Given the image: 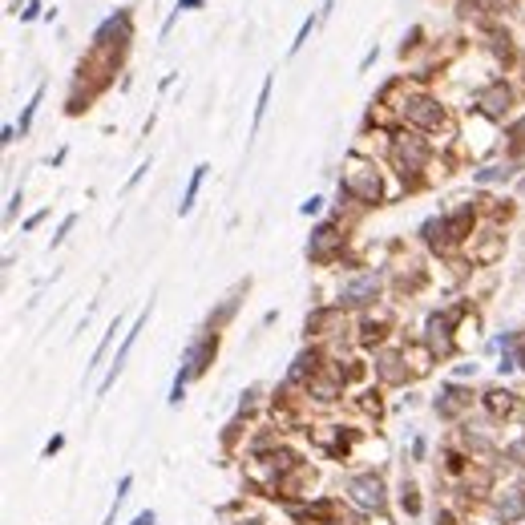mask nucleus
I'll use <instances>...</instances> for the list:
<instances>
[{
	"instance_id": "nucleus-1",
	"label": "nucleus",
	"mask_w": 525,
	"mask_h": 525,
	"mask_svg": "<svg viewBox=\"0 0 525 525\" xmlns=\"http://www.w3.org/2000/svg\"><path fill=\"white\" fill-rule=\"evenodd\" d=\"M352 497H356V505H364V509H380L384 505V485L376 477H356L352 481Z\"/></svg>"
},
{
	"instance_id": "nucleus-2",
	"label": "nucleus",
	"mask_w": 525,
	"mask_h": 525,
	"mask_svg": "<svg viewBox=\"0 0 525 525\" xmlns=\"http://www.w3.org/2000/svg\"><path fill=\"white\" fill-rule=\"evenodd\" d=\"M348 186H352V190L364 198V202H376V198H380V178H376L368 166H356V170H352V174H348Z\"/></svg>"
},
{
	"instance_id": "nucleus-3",
	"label": "nucleus",
	"mask_w": 525,
	"mask_h": 525,
	"mask_svg": "<svg viewBox=\"0 0 525 525\" xmlns=\"http://www.w3.org/2000/svg\"><path fill=\"white\" fill-rule=\"evenodd\" d=\"M404 114H408V121H412V125H436V121H441V105H436V101H429V97H412Z\"/></svg>"
},
{
	"instance_id": "nucleus-4",
	"label": "nucleus",
	"mask_w": 525,
	"mask_h": 525,
	"mask_svg": "<svg viewBox=\"0 0 525 525\" xmlns=\"http://www.w3.org/2000/svg\"><path fill=\"white\" fill-rule=\"evenodd\" d=\"M376 291H380V275H364V279H356V283L344 287L339 299H344V303H368Z\"/></svg>"
},
{
	"instance_id": "nucleus-5",
	"label": "nucleus",
	"mask_w": 525,
	"mask_h": 525,
	"mask_svg": "<svg viewBox=\"0 0 525 525\" xmlns=\"http://www.w3.org/2000/svg\"><path fill=\"white\" fill-rule=\"evenodd\" d=\"M142 323H145V315L134 323V332H125V344L118 348V356H114V368H109V376L101 380V392H109V384L118 380V372H121V364H125V356H130V348H134V339H138V332H142Z\"/></svg>"
},
{
	"instance_id": "nucleus-6",
	"label": "nucleus",
	"mask_w": 525,
	"mask_h": 525,
	"mask_svg": "<svg viewBox=\"0 0 525 525\" xmlns=\"http://www.w3.org/2000/svg\"><path fill=\"white\" fill-rule=\"evenodd\" d=\"M396 158H400V166H404V174H408V170L416 174V170L425 166V158H429V150H425V145H420V142H400V145H396Z\"/></svg>"
},
{
	"instance_id": "nucleus-7",
	"label": "nucleus",
	"mask_w": 525,
	"mask_h": 525,
	"mask_svg": "<svg viewBox=\"0 0 525 525\" xmlns=\"http://www.w3.org/2000/svg\"><path fill=\"white\" fill-rule=\"evenodd\" d=\"M509 101H513V94H509L505 85H493V89H485V94H481L485 114H493V118H501L505 109H509Z\"/></svg>"
},
{
	"instance_id": "nucleus-8",
	"label": "nucleus",
	"mask_w": 525,
	"mask_h": 525,
	"mask_svg": "<svg viewBox=\"0 0 525 525\" xmlns=\"http://www.w3.org/2000/svg\"><path fill=\"white\" fill-rule=\"evenodd\" d=\"M114 33H118V37H125V33H130V21H125V12H121V17H109V21L101 24V28H97V41H101V45H114V41H109Z\"/></svg>"
},
{
	"instance_id": "nucleus-9",
	"label": "nucleus",
	"mask_w": 525,
	"mask_h": 525,
	"mask_svg": "<svg viewBox=\"0 0 525 525\" xmlns=\"http://www.w3.org/2000/svg\"><path fill=\"white\" fill-rule=\"evenodd\" d=\"M497 509H501V517H522V513H525V497H522V489H509L501 501H497Z\"/></svg>"
},
{
	"instance_id": "nucleus-10",
	"label": "nucleus",
	"mask_w": 525,
	"mask_h": 525,
	"mask_svg": "<svg viewBox=\"0 0 525 525\" xmlns=\"http://www.w3.org/2000/svg\"><path fill=\"white\" fill-rule=\"evenodd\" d=\"M332 242H335V231H332V226H319V231H315V242L308 247L311 259H323V255L332 251Z\"/></svg>"
},
{
	"instance_id": "nucleus-11",
	"label": "nucleus",
	"mask_w": 525,
	"mask_h": 525,
	"mask_svg": "<svg viewBox=\"0 0 525 525\" xmlns=\"http://www.w3.org/2000/svg\"><path fill=\"white\" fill-rule=\"evenodd\" d=\"M202 174H206V166H198V170H194L190 186H186V194H182V206H178L182 215H186V211H190V206H194V194H198V186H202Z\"/></svg>"
},
{
	"instance_id": "nucleus-12",
	"label": "nucleus",
	"mask_w": 525,
	"mask_h": 525,
	"mask_svg": "<svg viewBox=\"0 0 525 525\" xmlns=\"http://www.w3.org/2000/svg\"><path fill=\"white\" fill-rule=\"evenodd\" d=\"M37 105H41V89L33 94V101H28V109L21 114V130H28V121H33V114H37Z\"/></svg>"
},
{
	"instance_id": "nucleus-13",
	"label": "nucleus",
	"mask_w": 525,
	"mask_h": 525,
	"mask_svg": "<svg viewBox=\"0 0 525 525\" xmlns=\"http://www.w3.org/2000/svg\"><path fill=\"white\" fill-rule=\"evenodd\" d=\"M308 37H311V21H303V28H299V37H295V45H291V48H299Z\"/></svg>"
},
{
	"instance_id": "nucleus-14",
	"label": "nucleus",
	"mask_w": 525,
	"mask_h": 525,
	"mask_svg": "<svg viewBox=\"0 0 525 525\" xmlns=\"http://www.w3.org/2000/svg\"><path fill=\"white\" fill-rule=\"evenodd\" d=\"M134 525H154V513H142V517H138Z\"/></svg>"
},
{
	"instance_id": "nucleus-15",
	"label": "nucleus",
	"mask_w": 525,
	"mask_h": 525,
	"mask_svg": "<svg viewBox=\"0 0 525 525\" xmlns=\"http://www.w3.org/2000/svg\"><path fill=\"white\" fill-rule=\"evenodd\" d=\"M194 4H198V0H178V8H194Z\"/></svg>"
}]
</instances>
